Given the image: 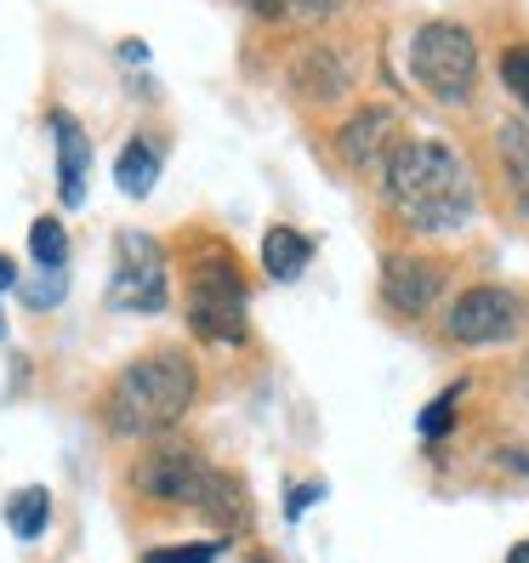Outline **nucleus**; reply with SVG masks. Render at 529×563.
<instances>
[{
  "mask_svg": "<svg viewBox=\"0 0 529 563\" xmlns=\"http://www.w3.org/2000/svg\"><path fill=\"white\" fill-rule=\"evenodd\" d=\"M524 324L518 296L502 285H478V290H461L450 313H444V336L461 347H495V342H513Z\"/></svg>",
  "mask_w": 529,
  "mask_h": 563,
  "instance_id": "nucleus-7",
  "label": "nucleus"
},
{
  "mask_svg": "<svg viewBox=\"0 0 529 563\" xmlns=\"http://www.w3.org/2000/svg\"><path fill=\"white\" fill-rule=\"evenodd\" d=\"M348 86H353L348 57L330 52V46H313V52H302V57L290 63V91L302 97V103H313V109H330Z\"/></svg>",
  "mask_w": 529,
  "mask_h": 563,
  "instance_id": "nucleus-10",
  "label": "nucleus"
},
{
  "mask_svg": "<svg viewBox=\"0 0 529 563\" xmlns=\"http://www.w3.org/2000/svg\"><path fill=\"white\" fill-rule=\"evenodd\" d=\"M308 256H313V245H308V234H296V228H268V234H262V268L279 285L302 279Z\"/></svg>",
  "mask_w": 529,
  "mask_h": 563,
  "instance_id": "nucleus-12",
  "label": "nucleus"
},
{
  "mask_svg": "<svg viewBox=\"0 0 529 563\" xmlns=\"http://www.w3.org/2000/svg\"><path fill=\"white\" fill-rule=\"evenodd\" d=\"M319 495H324V484H308V489H296V495H290V518L302 512L308 501H319Z\"/></svg>",
  "mask_w": 529,
  "mask_h": 563,
  "instance_id": "nucleus-21",
  "label": "nucleus"
},
{
  "mask_svg": "<svg viewBox=\"0 0 529 563\" xmlns=\"http://www.w3.org/2000/svg\"><path fill=\"white\" fill-rule=\"evenodd\" d=\"M29 251H35L41 268L63 274V262H69V234H63V222L57 217H41L35 228H29Z\"/></svg>",
  "mask_w": 529,
  "mask_h": 563,
  "instance_id": "nucleus-17",
  "label": "nucleus"
},
{
  "mask_svg": "<svg viewBox=\"0 0 529 563\" xmlns=\"http://www.w3.org/2000/svg\"><path fill=\"white\" fill-rule=\"evenodd\" d=\"M502 86L529 109V46H507L502 52Z\"/></svg>",
  "mask_w": 529,
  "mask_h": 563,
  "instance_id": "nucleus-19",
  "label": "nucleus"
},
{
  "mask_svg": "<svg viewBox=\"0 0 529 563\" xmlns=\"http://www.w3.org/2000/svg\"><path fill=\"white\" fill-rule=\"evenodd\" d=\"M399 143H405L399 137V114L382 109V103L359 109L337 131V148H342V159L353 165V172H387V159H393V148H399Z\"/></svg>",
  "mask_w": 529,
  "mask_h": 563,
  "instance_id": "nucleus-9",
  "label": "nucleus"
},
{
  "mask_svg": "<svg viewBox=\"0 0 529 563\" xmlns=\"http://www.w3.org/2000/svg\"><path fill=\"white\" fill-rule=\"evenodd\" d=\"M245 7L268 23H324V18H337L348 0H245Z\"/></svg>",
  "mask_w": 529,
  "mask_h": 563,
  "instance_id": "nucleus-15",
  "label": "nucleus"
},
{
  "mask_svg": "<svg viewBox=\"0 0 529 563\" xmlns=\"http://www.w3.org/2000/svg\"><path fill=\"white\" fill-rule=\"evenodd\" d=\"M217 547L211 541H194V547H172V552H148L143 563H211Z\"/></svg>",
  "mask_w": 529,
  "mask_h": 563,
  "instance_id": "nucleus-20",
  "label": "nucleus"
},
{
  "mask_svg": "<svg viewBox=\"0 0 529 563\" xmlns=\"http://www.w3.org/2000/svg\"><path fill=\"white\" fill-rule=\"evenodd\" d=\"M52 137H57V188H63V206H80L86 200V172H91V143L86 131L75 125V114H52Z\"/></svg>",
  "mask_w": 529,
  "mask_h": 563,
  "instance_id": "nucleus-11",
  "label": "nucleus"
},
{
  "mask_svg": "<svg viewBox=\"0 0 529 563\" xmlns=\"http://www.w3.org/2000/svg\"><path fill=\"white\" fill-rule=\"evenodd\" d=\"M502 159H507V177L518 183L524 206H529V120H507L502 125Z\"/></svg>",
  "mask_w": 529,
  "mask_h": 563,
  "instance_id": "nucleus-16",
  "label": "nucleus"
},
{
  "mask_svg": "<svg viewBox=\"0 0 529 563\" xmlns=\"http://www.w3.org/2000/svg\"><path fill=\"white\" fill-rule=\"evenodd\" d=\"M382 296H387L393 313L421 319V313H433V302L444 296V268H439V262H427V256L393 251L382 262Z\"/></svg>",
  "mask_w": 529,
  "mask_h": 563,
  "instance_id": "nucleus-8",
  "label": "nucleus"
},
{
  "mask_svg": "<svg viewBox=\"0 0 529 563\" xmlns=\"http://www.w3.org/2000/svg\"><path fill=\"white\" fill-rule=\"evenodd\" d=\"M245 279L228 256H200L188 274V296H183V313H188V330L211 347H240L245 342Z\"/></svg>",
  "mask_w": 529,
  "mask_h": 563,
  "instance_id": "nucleus-3",
  "label": "nucleus"
},
{
  "mask_svg": "<svg viewBox=\"0 0 529 563\" xmlns=\"http://www.w3.org/2000/svg\"><path fill=\"white\" fill-rule=\"evenodd\" d=\"M410 75L433 103H467L478 86V46L461 23H421L410 35Z\"/></svg>",
  "mask_w": 529,
  "mask_h": 563,
  "instance_id": "nucleus-4",
  "label": "nucleus"
},
{
  "mask_svg": "<svg viewBox=\"0 0 529 563\" xmlns=\"http://www.w3.org/2000/svg\"><path fill=\"white\" fill-rule=\"evenodd\" d=\"M114 183H120V194H131V200H143V194L159 183V154L143 143V137H131L125 148H120V165H114Z\"/></svg>",
  "mask_w": 529,
  "mask_h": 563,
  "instance_id": "nucleus-13",
  "label": "nucleus"
},
{
  "mask_svg": "<svg viewBox=\"0 0 529 563\" xmlns=\"http://www.w3.org/2000/svg\"><path fill=\"white\" fill-rule=\"evenodd\" d=\"M461 393H467V382L444 387L439 399H433V405L421 410V421H416V427H421V439H427V444H439V439L450 433V421H455V405H461Z\"/></svg>",
  "mask_w": 529,
  "mask_h": 563,
  "instance_id": "nucleus-18",
  "label": "nucleus"
},
{
  "mask_svg": "<svg viewBox=\"0 0 529 563\" xmlns=\"http://www.w3.org/2000/svg\"><path fill=\"white\" fill-rule=\"evenodd\" d=\"M109 308L120 313H165L172 308V274L154 234L125 228L114 240V279H109Z\"/></svg>",
  "mask_w": 529,
  "mask_h": 563,
  "instance_id": "nucleus-6",
  "label": "nucleus"
},
{
  "mask_svg": "<svg viewBox=\"0 0 529 563\" xmlns=\"http://www.w3.org/2000/svg\"><path fill=\"white\" fill-rule=\"evenodd\" d=\"M502 461H507V467H518V473H529V450H502Z\"/></svg>",
  "mask_w": 529,
  "mask_h": 563,
  "instance_id": "nucleus-22",
  "label": "nucleus"
},
{
  "mask_svg": "<svg viewBox=\"0 0 529 563\" xmlns=\"http://www.w3.org/2000/svg\"><path fill=\"white\" fill-rule=\"evenodd\" d=\"M0 336H7V319H0Z\"/></svg>",
  "mask_w": 529,
  "mask_h": 563,
  "instance_id": "nucleus-25",
  "label": "nucleus"
},
{
  "mask_svg": "<svg viewBox=\"0 0 529 563\" xmlns=\"http://www.w3.org/2000/svg\"><path fill=\"white\" fill-rule=\"evenodd\" d=\"M194 364L177 347H154L143 358H131L125 371L103 393V421L114 439H159L183 421L194 405Z\"/></svg>",
  "mask_w": 529,
  "mask_h": 563,
  "instance_id": "nucleus-2",
  "label": "nucleus"
},
{
  "mask_svg": "<svg viewBox=\"0 0 529 563\" xmlns=\"http://www.w3.org/2000/svg\"><path fill=\"white\" fill-rule=\"evenodd\" d=\"M7 523H12V536H18V541H41V529L52 523V495H46L41 484L18 489L12 501H7Z\"/></svg>",
  "mask_w": 529,
  "mask_h": 563,
  "instance_id": "nucleus-14",
  "label": "nucleus"
},
{
  "mask_svg": "<svg viewBox=\"0 0 529 563\" xmlns=\"http://www.w3.org/2000/svg\"><path fill=\"white\" fill-rule=\"evenodd\" d=\"M507 563H529V541H524V547H513V552H507Z\"/></svg>",
  "mask_w": 529,
  "mask_h": 563,
  "instance_id": "nucleus-24",
  "label": "nucleus"
},
{
  "mask_svg": "<svg viewBox=\"0 0 529 563\" xmlns=\"http://www.w3.org/2000/svg\"><path fill=\"white\" fill-rule=\"evenodd\" d=\"M18 285V268H12V256H0V290H12Z\"/></svg>",
  "mask_w": 529,
  "mask_h": 563,
  "instance_id": "nucleus-23",
  "label": "nucleus"
},
{
  "mask_svg": "<svg viewBox=\"0 0 529 563\" xmlns=\"http://www.w3.org/2000/svg\"><path fill=\"white\" fill-rule=\"evenodd\" d=\"M131 484H137V495H148V501L159 507H206V495L217 484V467L183 439H159L137 467H131Z\"/></svg>",
  "mask_w": 529,
  "mask_h": 563,
  "instance_id": "nucleus-5",
  "label": "nucleus"
},
{
  "mask_svg": "<svg viewBox=\"0 0 529 563\" xmlns=\"http://www.w3.org/2000/svg\"><path fill=\"white\" fill-rule=\"evenodd\" d=\"M382 188H387V206L399 211V222H410L416 234H455L478 211L473 172L439 137H405L387 159Z\"/></svg>",
  "mask_w": 529,
  "mask_h": 563,
  "instance_id": "nucleus-1",
  "label": "nucleus"
}]
</instances>
